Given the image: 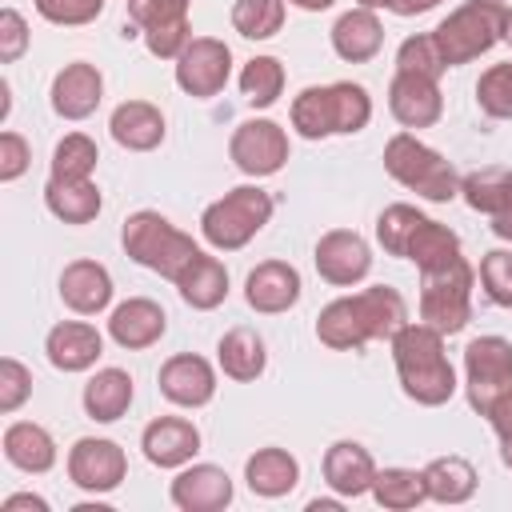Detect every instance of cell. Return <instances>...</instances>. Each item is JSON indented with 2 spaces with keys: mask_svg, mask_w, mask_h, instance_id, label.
Instances as JSON below:
<instances>
[{
  "mask_svg": "<svg viewBox=\"0 0 512 512\" xmlns=\"http://www.w3.org/2000/svg\"><path fill=\"white\" fill-rule=\"evenodd\" d=\"M408 324V304L392 284H372L320 308L316 340L332 352H360L372 340H392Z\"/></svg>",
  "mask_w": 512,
  "mask_h": 512,
  "instance_id": "cell-1",
  "label": "cell"
},
{
  "mask_svg": "<svg viewBox=\"0 0 512 512\" xmlns=\"http://www.w3.org/2000/svg\"><path fill=\"white\" fill-rule=\"evenodd\" d=\"M392 364L400 376V388L408 400H416L420 408H440L456 396V368L444 352V332H436L432 324H404L392 340Z\"/></svg>",
  "mask_w": 512,
  "mask_h": 512,
  "instance_id": "cell-2",
  "label": "cell"
},
{
  "mask_svg": "<svg viewBox=\"0 0 512 512\" xmlns=\"http://www.w3.org/2000/svg\"><path fill=\"white\" fill-rule=\"evenodd\" d=\"M292 128L304 140H324V136H352L368 128L372 120V96L364 84L336 80V84H308L292 100Z\"/></svg>",
  "mask_w": 512,
  "mask_h": 512,
  "instance_id": "cell-3",
  "label": "cell"
},
{
  "mask_svg": "<svg viewBox=\"0 0 512 512\" xmlns=\"http://www.w3.org/2000/svg\"><path fill=\"white\" fill-rule=\"evenodd\" d=\"M120 244H124V252H128L140 268H148V272H156V276H164V280H172V284H176V276L192 264V256L200 252V244H196L188 232H180L168 216H160V212H152V208H140V212H132V216L124 220Z\"/></svg>",
  "mask_w": 512,
  "mask_h": 512,
  "instance_id": "cell-4",
  "label": "cell"
},
{
  "mask_svg": "<svg viewBox=\"0 0 512 512\" xmlns=\"http://www.w3.org/2000/svg\"><path fill=\"white\" fill-rule=\"evenodd\" d=\"M384 172L432 204H448L452 196H460V172L452 168V160L428 148L416 132H396L384 144Z\"/></svg>",
  "mask_w": 512,
  "mask_h": 512,
  "instance_id": "cell-5",
  "label": "cell"
},
{
  "mask_svg": "<svg viewBox=\"0 0 512 512\" xmlns=\"http://www.w3.org/2000/svg\"><path fill=\"white\" fill-rule=\"evenodd\" d=\"M504 16H508V8H504L500 0H468V4H460L456 12H448V16L432 28L444 64H448V68L472 64V60L484 56L496 40H504Z\"/></svg>",
  "mask_w": 512,
  "mask_h": 512,
  "instance_id": "cell-6",
  "label": "cell"
},
{
  "mask_svg": "<svg viewBox=\"0 0 512 512\" xmlns=\"http://www.w3.org/2000/svg\"><path fill=\"white\" fill-rule=\"evenodd\" d=\"M272 220V196L256 184H240L232 192H224L220 200H212L200 216V236L216 248V252H236L244 248L264 224Z\"/></svg>",
  "mask_w": 512,
  "mask_h": 512,
  "instance_id": "cell-7",
  "label": "cell"
},
{
  "mask_svg": "<svg viewBox=\"0 0 512 512\" xmlns=\"http://www.w3.org/2000/svg\"><path fill=\"white\" fill-rule=\"evenodd\" d=\"M464 396L476 416H492L512 396V340L476 336L464 348Z\"/></svg>",
  "mask_w": 512,
  "mask_h": 512,
  "instance_id": "cell-8",
  "label": "cell"
},
{
  "mask_svg": "<svg viewBox=\"0 0 512 512\" xmlns=\"http://www.w3.org/2000/svg\"><path fill=\"white\" fill-rule=\"evenodd\" d=\"M472 284H476V272L464 256L452 260L448 268L420 272V320L444 336L464 332L472 320Z\"/></svg>",
  "mask_w": 512,
  "mask_h": 512,
  "instance_id": "cell-9",
  "label": "cell"
},
{
  "mask_svg": "<svg viewBox=\"0 0 512 512\" xmlns=\"http://www.w3.org/2000/svg\"><path fill=\"white\" fill-rule=\"evenodd\" d=\"M228 156L252 180L276 176L288 164V132L268 116H252V120L236 124V132L228 140Z\"/></svg>",
  "mask_w": 512,
  "mask_h": 512,
  "instance_id": "cell-10",
  "label": "cell"
},
{
  "mask_svg": "<svg viewBox=\"0 0 512 512\" xmlns=\"http://www.w3.org/2000/svg\"><path fill=\"white\" fill-rule=\"evenodd\" d=\"M128 476V456L116 440L108 436H80L72 448H68V480L80 488V492H92V496H104V492H116Z\"/></svg>",
  "mask_w": 512,
  "mask_h": 512,
  "instance_id": "cell-11",
  "label": "cell"
},
{
  "mask_svg": "<svg viewBox=\"0 0 512 512\" xmlns=\"http://www.w3.org/2000/svg\"><path fill=\"white\" fill-rule=\"evenodd\" d=\"M228 76H232V48L216 36H192L188 48L176 56V84L196 100L224 92Z\"/></svg>",
  "mask_w": 512,
  "mask_h": 512,
  "instance_id": "cell-12",
  "label": "cell"
},
{
  "mask_svg": "<svg viewBox=\"0 0 512 512\" xmlns=\"http://www.w3.org/2000/svg\"><path fill=\"white\" fill-rule=\"evenodd\" d=\"M312 260H316L320 280H328V284H336V288H352V284H360V280L372 272V248H368V240H364L360 232H352V228H332V232H324V236L316 240Z\"/></svg>",
  "mask_w": 512,
  "mask_h": 512,
  "instance_id": "cell-13",
  "label": "cell"
},
{
  "mask_svg": "<svg viewBox=\"0 0 512 512\" xmlns=\"http://www.w3.org/2000/svg\"><path fill=\"white\" fill-rule=\"evenodd\" d=\"M156 388L176 408H204L216 396V368L196 352H176L160 364Z\"/></svg>",
  "mask_w": 512,
  "mask_h": 512,
  "instance_id": "cell-14",
  "label": "cell"
},
{
  "mask_svg": "<svg viewBox=\"0 0 512 512\" xmlns=\"http://www.w3.org/2000/svg\"><path fill=\"white\" fill-rule=\"evenodd\" d=\"M168 496L180 512H224L232 504V476L220 464H184Z\"/></svg>",
  "mask_w": 512,
  "mask_h": 512,
  "instance_id": "cell-15",
  "label": "cell"
},
{
  "mask_svg": "<svg viewBox=\"0 0 512 512\" xmlns=\"http://www.w3.org/2000/svg\"><path fill=\"white\" fill-rule=\"evenodd\" d=\"M52 112L64 120H88L104 100V76L88 60H72L52 76Z\"/></svg>",
  "mask_w": 512,
  "mask_h": 512,
  "instance_id": "cell-16",
  "label": "cell"
},
{
  "mask_svg": "<svg viewBox=\"0 0 512 512\" xmlns=\"http://www.w3.org/2000/svg\"><path fill=\"white\" fill-rule=\"evenodd\" d=\"M300 272L288 260H264L244 280V300L260 316H280L300 300Z\"/></svg>",
  "mask_w": 512,
  "mask_h": 512,
  "instance_id": "cell-17",
  "label": "cell"
},
{
  "mask_svg": "<svg viewBox=\"0 0 512 512\" xmlns=\"http://www.w3.org/2000/svg\"><path fill=\"white\" fill-rule=\"evenodd\" d=\"M44 356L56 372H88L104 356V336L96 332V324L60 320L44 336Z\"/></svg>",
  "mask_w": 512,
  "mask_h": 512,
  "instance_id": "cell-18",
  "label": "cell"
},
{
  "mask_svg": "<svg viewBox=\"0 0 512 512\" xmlns=\"http://www.w3.org/2000/svg\"><path fill=\"white\" fill-rule=\"evenodd\" d=\"M140 448L144 460L156 468H184L200 452V428L184 416H156L152 424H144Z\"/></svg>",
  "mask_w": 512,
  "mask_h": 512,
  "instance_id": "cell-19",
  "label": "cell"
},
{
  "mask_svg": "<svg viewBox=\"0 0 512 512\" xmlns=\"http://www.w3.org/2000/svg\"><path fill=\"white\" fill-rule=\"evenodd\" d=\"M388 112L404 128H432L444 116V96L440 84L416 72H396L388 84Z\"/></svg>",
  "mask_w": 512,
  "mask_h": 512,
  "instance_id": "cell-20",
  "label": "cell"
},
{
  "mask_svg": "<svg viewBox=\"0 0 512 512\" xmlns=\"http://www.w3.org/2000/svg\"><path fill=\"white\" fill-rule=\"evenodd\" d=\"M324 484L344 496V500H356V496H368L372 492V480H376V460L364 444L356 440H336L328 444L324 452Z\"/></svg>",
  "mask_w": 512,
  "mask_h": 512,
  "instance_id": "cell-21",
  "label": "cell"
},
{
  "mask_svg": "<svg viewBox=\"0 0 512 512\" xmlns=\"http://www.w3.org/2000/svg\"><path fill=\"white\" fill-rule=\"evenodd\" d=\"M164 332H168V316H164V308H160L156 300H148V296L124 300V304H116L112 316H108V336H112L120 348H128V352L152 348Z\"/></svg>",
  "mask_w": 512,
  "mask_h": 512,
  "instance_id": "cell-22",
  "label": "cell"
},
{
  "mask_svg": "<svg viewBox=\"0 0 512 512\" xmlns=\"http://www.w3.org/2000/svg\"><path fill=\"white\" fill-rule=\"evenodd\" d=\"M108 132H112V140H116L120 148H128V152H152V148L164 144L168 124H164V112H160L152 100H124V104L112 108Z\"/></svg>",
  "mask_w": 512,
  "mask_h": 512,
  "instance_id": "cell-23",
  "label": "cell"
},
{
  "mask_svg": "<svg viewBox=\"0 0 512 512\" xmlns=\"http://www.w3.org/2000/svg\"><path fill=\"white\" fill-rule=\"evenodd\" d=\"M60 300L76 316H96L112 304V276L96 260H72L60 272Z\"/></svg>",
  "mask_w": 512,
  "mask_h": 512,
  "instance_id": "cell-24",
  "label": "cell"
},
{
  "mask_svg": "<svg viewBox=\"0 0 512 512\" xmlns=\"http://www.w3.org/2000/svg\"><path fill=\"white\" fill-rule=\"evenodd\" d=\"M216 364H220V372L228 376V380H236V384H252V380H260L264 376V368H268V348H264V336L256 332V328H228L224 336H220V344H216Z\"/></svg>",
  "mask_w": 512,
  "mask_h": 512,
  "instance_id": "cell-25",
  "label": "cell"
},
{
  "mask_svg": "<svg viewBox=\"0 0 512 512\" xmlns=\"http://www.w3.org/2000/svg\"><path fill=\"white\" fill-rule=\"evenodd\" d=\"M4 460L20 472H32V476H44L52 464H56V440L44 424L36 420H12L4 428Z\"/></svg>",
  "mask_w": 512,
  "mask_h": 512,
  "instance_id": "cell-26",
  "label": "cell"
},
{
  "mask_svg": "<svg viewBox=\"0 0 512 512\" xmlns=\"http://www.w3.org/2000/svg\"><path fill=\"white\" fill-rule=\"evenodd\" d=\"M244 480L256 496L264 500H280L288 496L296 484H300V460L288 452V448H256L248 460H244Z\"/></svg>",
  "mask_w": 512,
  "mask_h": 512,
  "instance_id": "cell-27",
  "label": "cell"
},
{
  "mask_svg": "<svg viewBox=\"0 0 512 512\" xmlns=\"http://www.w3.org/2000/svg\"><path fill=\"white\" fill-rule=\"evenodd\" d=\"M176 292H180V300L188 304V308H196V312H212V308H220L224 300H228V268L216 260V256H208L204 248L192 256V264L176 276Z\"/></svg>",
  "mask_w": 512,
  "mask_h": 512,
  "instance_id": "cell-28",
  "label": "cell"
},
{
  "mask_svg": "<svg viewBox=\"0 0 512 512\" xmlns=\"http://www.w3.org/2000/svg\"><path fill=\"white\" fill-rule=\"evenodd\" d=\"M384 44V24L376 20L372 8H348L336 24H332V52L348 64H364L380 52Z\"/></svg>",
  "mask_w": 512,
  "mask_h": 512,
  "instance_id": "cell-29",
  "label": "cell"
},
{
  "mask_svg": "<svg viewBox=\"0 0 512 512\" xmlns=\"http://www.w3.org/2000/svg\"><path fill=\"white\" fill-rule=\"evenodd\" d=\"M132 376L124 368H100L88 384H84V412L96 424H116L128 408H132Z\"/></svg>",
  "mask_w": 512,
  "mask_h": 512,
  "instance_id": "cell-30",
  "label": "cell"
},
{
  "mask_svg": "<svg viewBox=\"0 0 512 512\" xmlns=\"http://www.w3.org/2000/svg\"><path fill=\"white\" fill-rule=\"evenodd\" d=\"M44 204L64 224H92L100 216V188L96 180H52L44 184Z\"/></svg>",
  "mask_w": 512,
  "mask_h": 512,
  "instance_id": "cell-31",
  "label": "cell"
},
{
  "mask_svg": "<svg viewBox=\"0 0 512 512\" xmlns=\"http://www.w3.org/2000/svg\"><path fill=\"white\" fill-rule=\"evenodd\" d=\"M424 484H428V500H436V504H464V500L476 496L480 480H476V468L464 456L448 452V456H436V460L424 464Z\"/></svg>",
  "mask_w": 512,
  "mask_h": 512,
  "instance_id": "cell-32",
  "label": "cell"
},
{
  "mask_svg": "<svg viewBox=\"0 0 512 512\" xmlns=\"http://www.w3.org/2000/svg\"><path fill=\"white\" fill-rule=\"evenodd\" d=\"M460 196L472 212H484L488 220L512 212V168H480V172H468L460 176Z\"/></svg>",
  "mask_w": 512,
  "mask_h": 512,
  "instance_id": "cell-33",
  "label": "cell"
},
{
  "mask_svg": "<svg viewBox=\"0 0 512 512\" xmlns=\"http://www.w3.org/2000/svg\"><path fill=\"white\" fill-rule=\"evenodd\" d=\"M404 260H412L420 272L448 268L452 260H460V236H456L448 224H440V220H432V216H428V220L416 228V236L408 240Z\"/></svg>",
  "mask_w": 512,
  "mask_h": 512,
  "instance_id": "cell-34",
  "label": "cell"
},
{
  "mask_svg": "<svg viewBox=\"0 0 512 512\" xmlns=\"http://www.w3.org/2000/svg\"><path fill=\"white\" fill-rule=\"evenodd\" d=\"M380 508L388 512H408L416 504L428 500V484H424V468H376L372 492H368Z\"/></svg>",
  "mask_w": 512,
  "mask_h": 512,
  "instance_id": "cell-35",
  "label": "cell"
},
{
  "mask_svg": "<svg viewBox=\"0 0 512 512\" xmlns=\"http://www.w3.org/2000/svg\"><path fill=\"white\" fill-rule=\"evenodd\" d=\"M96 140L84 136V132H68L56 148H52V164H48V176L52 180H92L96 172Z\"/></svg>",
  "mask_w": 512,
  "mask_h": 512,
  "instance_id": "cell-36",
  "label": "cell"
},
{
  "mask_svg": "<svg viewBox=\"0 0 512 512\" xmlns=\"http://www.w3.org/2000/svg\"><path fill=\"white\" fill-rule=\"evenodd\" d=\"M240 92L252 108H272L284 92V64L276 56H252L240 68Z\"/></svg>",
  "mask_w": 512,
  "mask_h": 512,
  "instance_id": "cell-37",
  "label": "cell"
},
{
  "mask_svg": "<svg viewBox=\"0 0 512 512\" xmlns=\"http://www.w3.org/2000/svg\"><path fill=\"white\" fill-rule=\"evenodd\" d=\"M232 28L244 40H268L284 28V0H236Z\"/></svg>",
  "mask_w": 512,
  "mask_h": 512,
  "instance_id": "cell-38",
  "label": "cell"
},
{
  "mask_svg": "<svg viewBox=\"0 0 512 512\" xmlns=\"http://www.w3.org/2000/svg\"><path fill=\"white\" fill-rule=\"evenodd\" d=\"M428 216L412 204H388L380 216H376V240L388 256H404L408 252V240L416 236V228L424 224Z\"/></svg>",
  "mask_w": 512,
  "mask_h": 512,
  "instance_id": "cell-39",
  "label": "cell"
},
{
  "mask_svg": "<svg viewBox=\"0 0 512 512\" xmlns=\"http://www.w3.org/2000/svg\"><path fill=\"white\" fill-rule=\"evenodd\" d=\"M188 20V0H128V24L124 36H144L164 24Z\"/></svg>",
  "mask_w": 512,
  "mask_h": 512,
  "instance_id": "cell-40",
  "label": "cell"
},
{
  "mask_svg": "<svg viewBox=\"0 0 512 512\" xmlns=\"http://www.w3.org/2000/svg\"><path fill=\"white\" fill-rule=\"evenodd\" d=\"M476 104L492 120H512V60L508 64H492L476 80Z\"/></svg>",
  "mask_w": 512,
  "mask_h": 512,
  "instance_id": "cell-41",
  "label": "cell"
},
{
  "mask_svg": "<svg viewBox=\"0 0 512 512\" xmlns=\"http://www.w3.org/2000/svg\"><path fill=\"white\" fill-rule=\"evenodd\" d=\"M444 68H448V64H444V56H440L432 32H416V36H408V40L396 48V72H416V76L440 80Z\"/></svg>",
  "mask_w": 512,
  "mask_h": 512,
  "instance_id": "cell-42",
  "label": "cell"
},
{
  "mask_svg": "<svg viewBox=\"0 0 512 512\" xmlns=\"http://www.w3.org/2000/svg\"><path fill=\"white\" fill-rule=\"evenodd\" d=\"M480 284L484 296L496 308H512V248H492L480 260Z\"/></svg>",
  "mask_w": 512,
  "mask_h": 512,
  "instance_id": "cell-43",
  "label": "cell"
},
{
  "mask_svg": "<svg viewBox=\"0 0 512 512\" xmlns=\"http://www.w3.org/2000/svg\"><path fill=\"white\" fill-rule=\"evenodd\" d=\"M36 12L48 20V24H60V28H80V24H92L100 12H104V0H32Z\"/></svg>",
  "mask_w": 512,
  "mask_h": 512,
  "instance_id": "cell-44",
  "label": "cell"
},
{
  "mask_svg": "<svg viewBox=\"0 0 512 512\" xmlns=\"http://www.w3.org/2000/svg\"><path fill=\"white\" fill-rule=\"evenodd\" d=\"M28 396H32V372L16 356H4L0 360V412L12 416Z\"/></svg>",
  "mask_w": 512,
  "mask_h": 512,
  "instance_id": "cell-45",
  "label": "cell"
},
{
  "mask_svg": "<svg viewBox=\"0 0 512 512\" xmlns=\"http://www.w3.org/2000/svg\"><path fill=\"white\" fill-rule=\"evenodd\" d=\"M28 24L16 8H4L0 12V64H16L24 52H28Z\"/></svg>",
  "mask_w": 512,
  "mask_h": 512,
  "instance_id": "cell-46",
  "label": "cell"
},
{
  "mask_svg": "<svg viewBox=\"0 0 512 512\" xmlns=\"http://www.w3.org/2000/svg\"><path fill=\"white\" fill-rule=\"evenodd\" d=\"M188 40H192L188 20H180V24H164V28L144 32V48H148L156 60H176V56L188 48Z\"/></svg>",
  "mask_w": 512,
  "mask_h": 512,
  "instance_id": "cell-47",
  "label": "cell"
},
{
  "mask_svg": "<svg viewBox=\"0 0 512 512\" xmlns=\"http://www.w3.org/2000/svg\"><path fill=\"white\" fill-rule=\"evenodd\" d=\"M28 160H32V148H28V140L20 136V132H0V180L4 184H12V180H20L24 172H28Z\"/></svg>",
  "mask_w": 512,
  "mask_h": 512,
  "instance_id": "cell-48",
  "label": "cell"
},
{
  "mask_svg": "<svg viewBox=\"0 0 512 512\" xmlns=\"http://www.w3.org/2000/svg\"><path fill=\"white\" fill-rule=\"evenodd\" d=\"M16 508L48 512V500H44V496H32V492H12V496H4V512H16Z\"/></svg>",
  "mask_w": 512,
  "mask_h": 512,
  "instance_id": "cell-49",
  "label": "cell"
},
{
  "mask_svg": "<svg viewBox=\"0 0 512 512\" xmlns=\"http://www.w3.org/2000/svg\"><path fill=\"white\" fill-rule=\"evenodd\" d=\"M440 0H392L388 4V12H396V16H420V12H432Z\"/></svg>",
  "mask_w": 512,
  "mask_h": 512,
  "instance_id": "cell-50",
  "label": "cell"
},
{
  "mask_svg": "<svg viewBox=\"0 0 512 512\" xmlns=\"http://www.w3.org/2000/svg\"><path fill=\"white\" fill-rule=\"evenodd\" d=\"M284 4H292V8H300V12H324V8H332L336 0H284Z\"/></svg>",
  "mask_w": 512,
  "mask_h": 512,
  "instance_id": "cell-51",
  "label": "cell"
},
{
  "mask_svg": "<svg viewBox=\"0 0 512 512\" xmlns=\"http://www.w3.org/2000/svg\"><path fill=\"white\" fill-rule=\"evenodd\" d=\"M492 232H496L500 240H512V212H504V216H496V220H492Z\"/></svg>",
  "mask_w": 512,
  "mask_h": 512,
  "instance_id": "cell-52",
  "label": "cell"
},
{
  "mask_svg": "<svg viewBox=\"0 0 512 512\" xmlns=\"http://www.w3.org/2000/svg\"><path fill=\"white\" fill-rule=\"evenodd\" d=\"M388 4H392V0H356V8H372V12H376V8H388Z\"/></svg>",
  "mask_w": 512,
  "mask_h": 512,
  "instance_id": "cell-53",
  "label": "cell"
},
{
  "mask_svg": "<svg viewBox=\"0 0 512 512\" xmlns=\"http://www.w3.org/2000/svg\"><path fill=\"white\" fill-rule=\"evenodd\" d=\"M504 40L512 44V8H508V16H504Z\"/></svg>",
  "mask_w": 512,
  "mask_h": 512,
  "instance_id": "cell-54",
  "label": "cell"
}]
</instances>
